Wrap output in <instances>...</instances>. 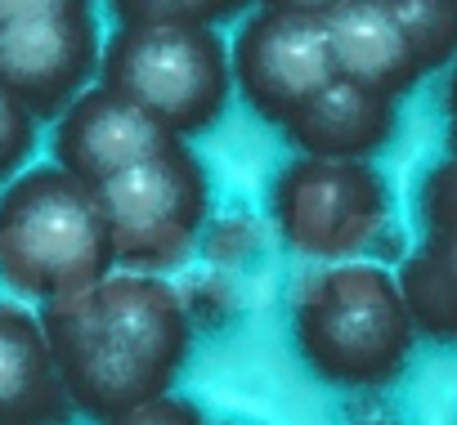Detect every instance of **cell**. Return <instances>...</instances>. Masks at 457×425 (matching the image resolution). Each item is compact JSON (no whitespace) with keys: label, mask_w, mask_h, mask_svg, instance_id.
<instances>
[{"label":"cell","mask_w":457,"mask_h":425,"mask_svg":"<svg viewBox=\"0 0 457 425\" xmlns=\"http://www.w3.org/2000/svg\"><path fill=\"white\" fill-rule=\"evenodd\" d=\"M72 412L112 421L170 394L193 354L188 300L148 274H108L81 296L41 309Z\"/></svg>","instance_id":"1"},{"label":"cell","mask_w":457,"mask_h":425,"mask_svg":"<svg viewBox=\"0 0 457 425\" xmlns=\"http://www.w3.org/2000/svg\"><path fill=\"white\" fill-rule=\"evenodd\" d=\"M292 340L319 380L341 389H381L403 376L417 327L395 274L372 260H350L323 265L296 282Z\"/></svg>","instance_id":"2"},{"label":"cell","mask_w":457,"mask_h":425,"mask_svg":"<svg viewBox=\"0 0 457 425\" xmlns=\"http://www.w3.org/2000/svg\"><path fill=\"white\" fill-rule=\"evenodd\" d=\"M99 197L68 170L32 166L0 192V282L23 300L59 305L112 274Z\"/></svg>","instance_id":"3"},{"label":"cell","mask_w":457,"mask_h":425,"mask_svg":"<svg viewBox=\"0 0 457 425\" xmlns=\"http://www.w3.org/2000/svg\"><path fill=\"white\" fill-rule=\"evenodd\" d=\"M99 86L130 99L175 139L202 135L234 94L228 41L215 28H112Z\"/></svg>","instance_id":"4"},{"label":"cell","mask_w":457,"mask_h":425,"mask_svg":"<svg viewBox=\"0 0 457 425\" xmlns=\"http://www.w3.org/2000/svg\"><path fill=\"white\" fill-rule=\"evenodd\" d=\"M95 197L121 274L162 278L166 269L188 260L206 225L211 179L206 166L193 157V148L179 139L166 152L95 188Z\"/></svg>","instance_id":"5"},{"label":"cell","mask_w":457,"mask_h":425,"mask_svg":"<svg viewBox=\"0 0 457 425\" xmlns=\"http://www.w3.org/2000/svg\"><path fill=\"white\" fill-rule=\"evenodd\" d=\"M283 242L310 260H363L390 229V184L372 161L292 157L270 184Z\"/></svg>","instance_id":"6"},{"label":"cell","mask_w":457,"mask_h":425,"mask_svg":"<svg viewBox=\"0 0 457 425\" xmlns=\"http://www.w3.org/2000/svg\"><path fill=\"white\" fill-rule=\"evenodd\" d=\"M99 14L86 0H0V90L59 121L99 77Z\"/></svg>","instance_id":"7"},{"label":"cell","mask_w":457,"mask_h":425,"mask_svg":"<svg viewBox=\"0 0 457 425\" xmlns=\"http://www.w3.org/2000/svg\"><path fill=\"white\" fill-rule=\"evenodd\" d=\"M228 63H234V90L243 103L261 121L287 130L292 117L337 81L323 5L296 0V5L252 10L228 45Z\"/></svg>","instance_id":"8"},{"label":"cell","mask_w":457,"mask_h":425,"mask_svg":"<svg viewBox=\"0 0 457 425\" xmlns=\"http://www.w3.org/2000/svg\"><path fill=\"white\" fill-rule=\"evenodd\" d=\"M170 143H179V139L162 121L139 112L130 99H121L104 86H90L54 121L50 157L59 170H68L86 188H104L108 179L135 170L139 161L166 152Z\"/></svg>","instance_id":"9"},{"label":"cell","mask_w":457,"mask_h":425,"mask_svg":"<svg viewBox=\"0 0 457 425\" xmlns=\"http://www.w3.org/2000/svg\"><path fill=\"white\" fill-rule=\"evenodd\" d=\"M323 14L341 81L399 103L426 77L386 0H337V5H323Z\"/></svg>","instance_id":"10"},{"label":"cell","mask_w":457,"mask_h":425,"mask_svg":"<svg viewBox=\"0 0 457 425\" xmlns=\"http://www.w3.org/2000/svg\"><path fill=\"white\" fill-rule=\"evenodd\" d=\"M399 126V103L386 94H372L354 81H332L314 103H305L292 126L287 139L301 157H319V161H372Z\"/></svg>","instance_id":"11"},{"label":"cell","mask_w":457,"mask_h":425,"mask_svg":"<svg viewBox=\"0 0 457 425\" xmlns=\"http://www.w3.org/2000/svg\"><path fill=\"white\" fill-rule=\"evenodd\" d=\"M72 412L41 318L0 300V425H63Z\"/></svg>","instance_id":"12"},{"label":"cell","mask_w":457,"mask_h":425,"mask_svg":"<svg viewBox=\"0 0 457 425\" xmlns=\"http://www.w3.org/2000/svg\"><path fill=\"white\" fill-rule=\"evenodd\" d=\"M395 282L403 291L417 336L453 345L457 340V229L426 233L417 251L403 256Z\"/></svg>","instance_id":"13"},{"label":"cell","mask_w":457,"mask_h":425,"mask_svg":"<svg viewBox=\"0 0 457 425\" xmlns=\"http://www.w3.org/2000/svg\"><path fill=\"white\" fill-rule=\"evenodd\" d=\"M386 5L403 28L421 72L457 63V0H386Z\"/></svg>","instance_id":"14"},{"label":"cell","mask_w":457,"mask_h":425,"mask_svg":"<svg viewBox=\"0 0 457 425\" xmlns=\"http://www.w3.org/2000/svg\"><path fill=\"white\" fill-rule=\"evenodd\" d=\"M238 0H117L108 5L117 28H215L224 19L243 14Z\"/></svg>","instance_id":"15"},{"label":"cell","mask_w":457,"mask_h":425,"mask_svg":"<svg viewBox=\"0 0 457 425\" xmlns=\"http://www.w3.org/2000/svg\"><path fill=\"white\" fill-rule=\"evenodd\" d=\"M417 220H421V238L426 233H444L457 229V161L444 157L421 175L417 188Z\"/></svg>","instance_id":"16"},{"label":"cell","mask_w":457,"mask_h":425,"mask_svg":"<svg viewBox=\"0 0 457 425\" xmlns=\"http://www.w3.org/2000/svg\"><path fill=\"white\" fill-rule=\"evenodd\" d=\"M37 152V117L0 90V188H10Z\"/></svg>","instance_id":"17"},{"label":"cell","mask_w":457,"mask_h":425,"mask_svg":"<svg viewBox=\"0 0 457 425\" xmlns=\"http://www.w3.org/2000/svg\"><path fill=\"white\" fill-rule=\"evenodd\" d=\"M99 425H206V416L193 398L166 394V398H153V403H144L135 412H121L112 421H99Z\"/></svg>","instance_id":"18"},{"label":"cell","mask_w":457,"mask_h":425,"mask_svg":"<svg viewBox=\"0 0 457 425\" xmlns=\"http://www.w3.org/2000/svg\"><path fill=\"white\" fill-rule=\"evenodd\" d=\"M444 112H448V121L457 117V63L448 68V81H444Z\"/></svg>","instance_id":"19"},{"label":"cell","mask_w":457,"mask_h":425,"mask_svg":"<svg viewBox=\"0 0 457 425\" xmlns=\"http://www.w3.org/2000/svg\"><path fill=\"white\" fill-rule=\"evenodd\" d=\"M448 157H453V161H457V117H453V121H448Z\"/></svg>","instance_id":"20"},{"label":"cell","mask_w":457,"mask_h":425,"mask_svg":"<svg viewBox=\"0 0 457 425\" xmlns=\"http://www.w3.org/2000/svg\"><path fill=\"white\" fill-rule=\"evenodd\" d=\"M363 425H395V421H363Z\"/></svg>","instance_id":"21"},{"label":"cell","mask_w":457,"mask_h":425,"mask_svg":"<svg viewBox=\"0 0 457 425\" xmlns=\"http://www.w3.org/2000/svg\"><path fill=\"white\" fill-rule=\"evenodd\" d=\"M224 425H243V421H224Z\"/></svg>","instance_id":"22"}]
</instances>
